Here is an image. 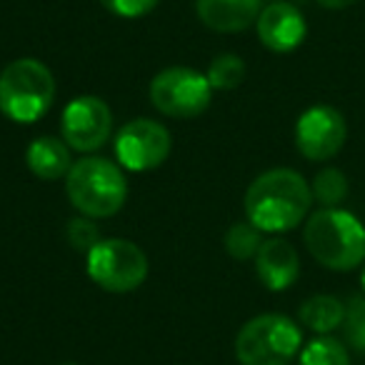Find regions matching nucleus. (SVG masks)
<instances>
[{"label": "nucleus", "mask_w": 365, "mask_h": 365, "mask_svg": "<svg viewBox=\"0 0 365 365\" xmlns=\"http://www.w3.org/2000/svg\"><path fill=\"white\" fill-rule=\"evenodd\" d=\"M313 205V190L298 170L273 168L255 178L245 190V220L270 235L298 228Z\"/></svg>", "instance_id": "f257e3e1"}, {"label": "nucleus", "mask_w": 365, "mask_h": 365, "mask_svg": "<svg viewBox=\"0 0 365 365\" xmlns=\"http://www.w3.org/2000/svg\"><path fill=\"white\" fill-rule=\"evenodd\" d=\"M308 253L323 268L353 270L365 263V225L343 208H320L303 228Z\"/></svg>", "instance_id": "f03ea898"}, {"label": "nucleus", "mask_w": 365, "mask_h": 365, "mask_svg": "<svg viewBox=\"0 0 365 365\" xmlns=\"http://www.w3.org/2000/svg\"><path fill=\"white\" fill-rule=\"evenodd\" d=\"M66 195L81 215L93 220L113 218L128 200V180L118 163L86 155L73 163L66 178Z\"/></svg>", "instance_id": "7ed1b4c3"}, {"label": "nucleus", "mask_w": 365, "mask_h": 365, "mask_svg": "<svg viewBox=\"0 0 365 365\" xmlns=\"http://www.w3.org/2000/svg\"><path fill=\"white\" fill-rule=\"evenodd\" d=\"M56 76L38 58H18L0 71V113L11 123L31 125L56 103Z\"/></svg>", "instance_id": "20e7f679"}, {"label": "nucleus", "mask_w": 365, "mask_h": 365, "mask_svg": "<svg viewBox=\"0 0 365 365\" xmlns=\"http://www.w3.org/2000/svg\"><path fill=\"white\" fill-rule=\"evenodd\" d=\"M303 350L298 323L280 313L250 318L235 335V358L240 365H290Z\"/></svg>", "instance_id": "39448f33"}, {"label": "nucleus", "mask_w": 365, "mask_h": 365, "mask_svg": "<svg viewBox=\"0 0 365 365\" xmlns=\"http://www.w3.org/2000/svg\"><path fill=\"white\" fill-rule=\"evenodd\" d=\"M88 278L108 293H133L148 278V255L125 238H103L86 255Z\"/></svg>", "instance_id": "423d86ee"}, {"label": "nucleus", "mask_w": 365, "mask_h": 365, "mask_svg": "<svg viewBox=\"0 0 365 365\" xmlns=\"http://www.w3.org/2000/svg\"><path fill=\"white\" fill-rule=\"evenodd\" d=\"M150 103L158 113L175 120H190L203 115L213 101V86L208 76L195 68L173 66L160 71L148 88Z\"/></svg>", "instance_id": "0eeeda50"}, {"label": "nucleus", "mask_w": 365, "mask_h": 365, "mask_svg": "<svg viewBox=\"0 0 365 365\" xmlns=\"http://www.w3.org/2000/svg\"><path fill=\"white\" fill-rule=\"evenodd\" d=\"M170 150V130L150 118L128 120L115 135V158L123 170L150 173L168 160Z\"/></svg>", "instance_id": "6e6552de"}, {"label": "nucleus", "mask_w": 365, "mask_h": 365, "mask_svg": "<svg viewBox=\"0 0 365 365\" xmlns=\"http://www.w3.org/2000/svg\"><path fill=\"white\" fill-rule=\"evenodd\" d=\"M113 135V110L98 96H78L63 108L61 138L71 150L91 153L101 150Z\"/></svg>", "instance_id": "1a4fd4ad"}, {"label": "nucleus", "mask_w": 365, "mask_h": 365, "mask_svg": "<svg viewBox=\"0 0 365 365\" xmlns=\"http://www.w3.org/2000/svg\"><path fill=\"white\" fill-rule=\"evenodd\" d=\"M348 125L333 106H310L295 123V148L303 158L323 163L335 158L345 145Z\"/></svg>", "instance_id": "9d476101"}, {"label": "nucleus", "mask_w": 365, "mask_h": 365, "mask_svg": "<svg viewBox=\"0 0 365 365\" xmlns=\"http://www.w3.org/2000/svg\"><path fill=\"white\" fill-rule=\"evenodd\" d=\"M258 38L268 51L273 53H293L303 46L305 36H308V23L305 16L290 3L275 0L263 6L258 16Z\"/></svg>", "instance_id": "9b49d317"}, {"label": "nucleus", "mask_w": 365, "mask_h": 365, "mask_svg": "<svg viewBox=\"0 0 365 365\" xmlns=\"http://www.w3.org/2000/svg\"><path fill=\"white\" fill-rule=\"evenodd\" d=\"M255 273H258L260 283L268 290L283 293V290H288L300 275L298 250L285 238L263 240L258 255H255Z\"/></svg>", "instance_id": "f8f14e48"}, {"label": "nucleus", "mask_w": 365, "mask_h": 365, "mask_svg": "<svg viewBox=\"0 0 365 365\" xmlns=\"http://www.w3.org/2000/svg\"><path fill=\"white\" fill-rule=\"evenodd\" d=\"M263 0H195L200 23L215 33H243L258 23Z\"/></svg>", "instance_id": "ddd939ff"}, {"label": "nucleus", "mask_w": 365, "mask_h": 365, "mask_svg": "<svg viewBox=\"0 0 365 365\" xmlns=\"http://www.w3.org/2000/svg\"><path fill=\"white\" fill-rule=\"evenodd\" d=\"M73 150L63 138L58 135H41L31 140L26 150V165L41 180H61L68 178L73 168Z\"/></svg>", "instance_id": "4468645a"}, {"label": "nucleus", "mask_w": 365, "mask_h": 365, "mask_svg": "<svg viewBox=\"0 0 365 365\" xmlns=\"http://www.w3.org/2000/svg\"><path fill=\"white\" fill-rule=\"evenodd\" d=\"M345 303L335 295H313L298 310V320L318 335H328L343 325Z\"/></svg>", "instance_id": "2eb2a0df"}, {"label": "nucleus", "mask_w": 365, "mask_h": 365, "mask_svg": "<svg viewBox=\"0 0 365 365\" xmlns=\"http://www.w3.org/2000/svg\"><path fill=\"white\" fill-rule=\"evenodd\" d=\"M298 365H350L348 348L338 338L318 335L303 345L298 355Z\"/></svg>", "instance_id": "dca6fc26"}, {"label": "nucleus", "mask_w": 365, "mask_h": 365, "mask_svg": "<svg viewBox=\"0 0 365 365\" xmlns=\"http://www.w3.org/2000/svg\"><path fill=\"white\" fill-rule=\"evenodd\" d=\"M225 253L233 260H253L263 245V230H258L253 223H233L223 238Z\"/></svg>", "instance_id": "f3484780"}, {"label": "nucleus", "mask_w": 365, "mask_h": 365, "mask_svg": "<svg viewBox=\"0 0 365 365\" xmlns=\"http://www.w3.org/2000/svg\"><path fill=\"white\" fill-rule=\"evenodd\" d=\"M205 76H208L213 91H235L245 78V63L235 53H220L210 61Z\"/></svg>", "instance_id": "a211bd4d"}, {"label": "nucleus", "mask_w": 365, "mask_h": 365, "mask_svg": "<svg viewBox=\"0 0 365 365\" xmlns=\"http://www.w3.org/2000/svg\"><path fill=\"white\" fill-rule=\"evenodd\" d=\"M313 200H318L323 208H338L348 195V178L338 168H323L313 178Z\"/></svg>", "instance_id": "6ab92c4d"}, {"label": "nucleus", "mask_w": 365, "mask_h": 365, "mask_svg": "<svg viewBox=\"0 0 365 365\" xmlns=\"http://www.w3.org/2000/svg\"><path fill=\"white\" fill-rule=\"evenodd\" d=\"M66 238H68V243H71L73 250H78V253H86V255L103 240L96 220L86 218V215H76L73 220H68Z\"/></svg>", "instance_id": "aec40b11"}, {"label": "nucleus", "mask_w": 365, "mask_h": 365, "mask_svg": "<svg viewBox=\"0 0 365 365\" xmlns=\"http://www.w3.org/2000/svg\"><path fill=\"white\" fill-rule=\"evenodd\" d=\"M343 333L345 340L353 345L358 353L365 350V298H350L345 305V318H343Z\"/></svg>", "instance_id": "412c9836"}, {"label": "nucleus", "mask_w": 365, "mask_h": 365, "mask_svg": "<svg viewBox=\"0 0 365 365\" xmlns=\"http://www.w3.org/2000/svg\"><path fill=\"white\" fill-rule=\"evenodd\" d=\"M98 3L108 13H113V16L125 18V21H135V18H143L155 11L160 0H98Z\"/></svg>", "instance_id": "4be33fe9"}, {"label": "nucleus", "mask_w": 365, "mask_h": 365, "mask_svg": "<svg viewBox=\"0 0 365 365\" xmlns=\"http://www.w3.org/2000/svg\"><path fill=\"white\" fill-rule=\"evenodd\" d=\"M318 6H323V8H328V11H343V8H350V6H355L358 0H315Z\"/></svg>", "instance_id": "5701e85b"}, {"label": "nucleus", "mask_w": 365, "mask_h": 365, "mask_svg": "<svg viewBox=\"0 0 365 365\" xmlns=\"http://www.w3.org/2000/svg\"><path fill=\"white\" fill-rule=\"evenodd\" d=\"M360 283H363V290H365V268H363V275H360Z\"/></svg>", "instance_id": "b1692460"}, {"label": "nucleus", "mask_w": 365, "mask_h": 365, "mask_svg": "<svg viewBox=\"0 0 365 365\" xmlns=\"http://www.w3.org/2000/svg\"><path fill=\"white\" fill-rule=\"evenodd\" d=\"M66 365H71V363H66Z\"/></svg>", "instance_id": "393cba45"}, {"label": "nucleus", "mask_w": 365, "mask_h": 365, "mask_svg": "<svg viewBox=\"0 0 365 365\" xmlns=\"http://www.w3.org/2000/svg\"><path fill=\"white\" fill-rule=\"evenodd\" d=\"M363 353H365V350H363Z\"/></svg>", "instance_id": "a878e982"}]
</instances>
